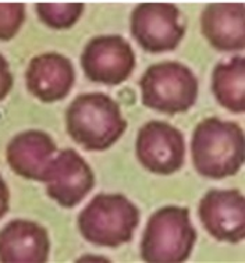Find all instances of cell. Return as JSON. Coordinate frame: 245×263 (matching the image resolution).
<instances>
[{"instance_id":"277c9868","label":"cell","mask_w":245,"mask_h":263,"mask_svg":"<svg viewBox=\"0 0 245 263\" xmlns=\"http://www.w3.org/2000/svg\"><path fill=\"white\" fill-rule=\"evenodd\" d=\"M197 242L187 208L168 205L149 217L141 239V256L148 263L185 262Z\"/></svg>"},{"instance_id":"5b68a950","label":"cell","mask_w":245,"mask_h":263,"mask_svg":"<svg viewBox=\"0 0 245 263\" xmlns=\"http://www.w3.org/2000/svg\"><path fill=\"white\" fill-rule=\"evenodd\" d=\"M141 101L148 109L164 115L188 111L197 102L198 78L178 62H160L146 68L140 80Z\"/></svg>"},{"instance_id":"8fae6325","label":"cell","mask_w":245,"mask_h":263,"mask_svg":"<svg viewBox=\"0 0 245 263\" xmlns=\"http://www.w3.org/2000/svg\"><path fill=\"white\" fill-rule=\"evenodd\" d=\"M74 82L76 70L71 60L60 53L35 56L25 71L27 89L44 103H54L67 98Z\"/></svg>"},{"instance_id":"9c48e42d","label":"cell","mask_w":245,"mask_h":263,"mask_svg":"<svg viewBox=\"0 0 245 263\" xmlns=\"http://www.w3.org/2000/svg\"><path fill=\"white\" fill-rule=\"evenodd\" d=\"M44 182L50 199L71 209L81 203L95 185L91 166L74 149H63L52 159Z\"/></svg>"},{"instance_id":"7a4b0ae2","label":"cell","mask_w":245,"mask_h":263,"mask_svg":"<svg viewBox=\"0 0 245 263\" xmlns=\"http://www.w3.org/2000/svg\"><path fill=\"white\" fill-rule=\"evenodd\" d=\"M70 138L85 151L101 152L119 141L127 129L119 103L101 92L82 93L66 110Z\"/></svg>"},{"instance_id":"e0dca14e","label":"cell","mask_w":245,"mask_h":263,"mask_svg":"<svg viewBox=\"0 0 245 263\" xmlns=\"http://www.w3.org/2000/svg\"><path fill=\"white\" fill-rule=\"evenodd\" d=\"M25 21V5L0 3V41H10L18 34Z\"/></svg>"},{"instance_id":"ac0fdd59","label":"cell","mask_w":245,"mask_h":263,"mask_svg":"<svg viewBox=\"0 0 245 263\" xmlns=\"http://www.w3.org/2000/svg\"><path fill=\"white\" fill-rule=\"evenodd\" d=\"M14 85V78L10 71V66L2 54H0V101H3L9 95Z\"/></svg>"},{"instance_id":"3957f363","label":"cell","mask_w":245,"mask_h":263,"mask_svg":"<svg viewBox=\"0 0 245 263\" xmlns=\"http://www.w3.org/2000/svg\"><path fill=\"white\" fill-rule=\"evenodd\" d=\"M77 223L88 242L117 248L133 239L140 224V211L121 194H98L80 212Z\"/></svg>"},{"instance_id":"52a82bcc","label":"cell","mask_w":245,"mask_h":263,"mask_svg":"<svg viewBox=\"0 0 245 263\" xmlns=\"http://www.w3.org/2000/svg\"><path fill=\"white\" fill-rule=\"evenodd\" d=\"M81 67L88 80L103 85H120L135 68V53L120 35H101L85 45Z\"/></svg>"},{"instance_id":"2e32d148","label":"cell","mask_w":245,"mask_h":263,"mask_svg":"<svg viewBox=\"0 0 245 263\" xmlns=\"http://www.w3.org/2000/svg\"><path fill=\"white\" fill-rule=\"evenodd\" d=\"M85 6L82 3H36L39 20L53 29H67L78 23Z\"/></svg>"},{"instance_id":"9a60e30c","label":"cell","mask_w":245,"mask_h":263,"mask_svg":"<svg viewBox=\"0 0 245 263\" xmlns=\"http://www.w3.org/2000/svg\"><path fill=\"white\" fill-rule=\"evenodd\" d=\"M212 93L226 110L241 115L245 111V59L234 56L219 63L212 71Z\"/></svg>"},{"instance_id":"7c38bea8","label":"cell","mask_w":245,"mask_h":263,"mask_svg":"<svg viewBox=\"0 0 245 263\" xmlns=\"http://www.w3.org/2000/svg\"><path fill=\"white\" fill-rule=\"evenodd\" d=\"M56 151V142L48 133L28 129L10 141L6 149V160L20 177L44 182Z\"/></svg>"},{"instance_id":"5bb4252c","label":"cell","mask_w":245,"mask_h":263,"mask_svg":"<svg viewBox=\"0 0 245 263\" xmlns=\"http://www.w3.org/2000/svg\"><path fill=\"white\" fill-rule=\"evenodd\" d=\"M202 35L220 52L245 49L244 3H211L201 14Z\"/></svg>"},{"instance_id":"d6986e66","label":"cell","mask_w":245,"mask_h":263,"mask_svg":"<svg viewBox=\"0 0 245 263\" xmlns=\"http://www.w3.org/2000/svg\"><path fill=\"white\" fill-rule=\"evenodd\" d=\"M10 206V192L7 184L3 177L0 176V219H3L5 215L9 212Z\"/></svg>"},{"instance_id":"8992f818","label":"cell","mask_w":245,"mask_h":263,"mask_svg":"<svg viewBox=\"0 0 245 263\" xmlns=\"http://www.w3.org/2000/svg\"><path fill=\"white\" fill-rule=\"evenodd\" d=\"M130 31L141 48L149 53L172 52L184 36L180 10L172 3H141L133 10Z\"/></svg>"},{"instance_id":"4fadbf2b","label":"cell","mask_w":245,"mask_h":263,"mask_svg":"<svg viewBox=\"0 0 245 263\" xmlns=\"http://www.w3.org/2000/svg\"><path fill=\"white\" fill-rule=\"evenodd\" d=\"M49 252L48 231L35 221L17 219L0 230V262L45 263Z\"/></svg>"},{"instance_id":"6da1fadb","label":"cell","mask_w":245,"mask_h":263,"mask_svg":"<svg viewBox=\"0 0 245 263\" xmlns=\"http://www.w3.org/2000/svg\"><path fill=\"white\" fill-rule=\"evenodd\" d=\"M191 158L202 177L223 180L234 176L245 162L244 129L217 117L202 120L193 133Z\"/></svg>"},{"instance_id":"30bf717a","label":"cell","mask_w":245,"mask_h":263,"mask_svg":"<svg viewBox=\"0 0 245 263\" xmlns=\"http://www.w3.org/2000/svg\"><path fill=\"white\" fill-rule=\"evenodd\" d=\"M198 217L217 241L238 244L245 238V198L240 190L208 191L198 206Z\"/></svg>"},{"instance_id":"ba28073f","label":"cell","mask_w":245,"mask_h":263,"mask_svg":"<svg viewBox=\"0 0 245 263\" xmlns=\"http://www.w3.org/2000/svg\"><path fill=\"white\" fill-rule=\"evenodd\" d=\"M135 155L148 172L170 176L183 167L185 141L183 133L166 121H148L138 131Z\"/></svg>"}]
</instances>
